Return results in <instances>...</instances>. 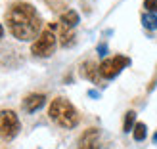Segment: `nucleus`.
I'll use <instances>...</instances> for the list:
<instances>
[{
    "label": "nucleus",
    "instance_id": "obj_1",
    "mask_svg": "<svg viewBox=\"0 0 157 149\" xmlns=\"http://www.w3.org/2000/svg\"><path fill=\"white\" fill-rule=\"evenodd\" d=\"M6 25L17 40L27 42L40 36L42 19L35 6H31L27 2H15L6 12Z\"/></svg>",
    "mask_w": 157,
    "mask_h": 149
},
{
    "label": "nucleus",
    "instance_id": "obj_2",
    "mask_svg": "<svg viewBox=\"0 0 157 149\" xmlns=\"http://www.w3.org/2000/svg\"><path fill=\"white\" fill-rule=\"evenodd\" d=\"M48 115L50 119L59 124L63 128H75L78 124V113L77 109L73 107L71 101H67L65 98H56L50 103V109H48Z\"/></svg>",
    "mask_w": 157,
    "mask_h": 149
},
{
    "label": "nucleus",
    "instance_id": "obj_3",
    "mask_svg": "<svg viewBox=\"0 0 157 149\" xmlns=\"http://www.w3.org/2000/svg\"><path fill=\"white\" fill-rule=\"evenodd\" d=\"M56 46H58V36L54 35V31L46 29V31H42V33H40V36L33 42L31 52H33L35 56H38V58H48V56H52V54H54Z\"/></svg>",
    "mask_w": 157,
    "mask_h": 149
},
{
    "label": "nucleus",
    "instance_id": "obj_4",
    "mask_svg": "<svg viewBox=\"0 0 157 149\" xmlns=\"http://www.w3.org/2000/svg\"><path fill=\"white\" fill-rule=\"evenodd\" d=\"M19 132V119L10 109L0 111V138L2 140H13Z\"/></svg>",
    "mask_w": 157,
    "mask_h": 149
},
{
    "label": "nucleus",
    "instance_id": "obj_5",
    "mask_svg": "<svg viewBox=\"0 0 157 149\" xmlns=\"http://www.w3.org/2000/svg\"><path fill=\"white\" fill-rule=\"evenodd\" d=\"M127 65H130V59L124 58V56L107 58V59H104V61L98 65V69H100V76H104V78H115Z\"/></svg>",
    "mask_w": 157,
    "mask_h": 149
},
{
    "label": "nucleus",
    "instance_id": "obj_6",
    "mask_svg": "<svg viewBox=\"0 0 157 149\" xmlns=\"http://www.w3.org/2000/svg\"><path fill=\"white\" fill-rule=\"evenodd\" d=\"M48 29H50V31H58L61 46H69V44H73V38H75V35H73V31L69 29V27L61 25V23H50V27H48Z\"/></svg>",
    "mask_w": 157,
    "mask_h": 149
},
{
    "label": "nucleus",
    "instance_id": "obj_7",
    "mask_svg": "<svg viewBox=\"0 0 157 149\" xmlns=\"http://www.w3.org/2000/svg\"><path fill=\"white\" fill-rule=\"evenodd\" d=\"M44 101H46V98L42 94H31V96H27L25 101H23V107H25L27 113H35L44 105Z\"/></svg>",
    "mask_w": 157,
    "mask_h": 149
},
{
    "label": "nucleus",
    "instance_id": "obj_8",
    "mask_svg": "<svg viewBox=\"0 0 157 149\" xmlns=\"http://www.w3.org/2000/svg\"><path fill=\"white\" fill-rule=\"evenodd\" d=\"M98 138H100V132L96 128H90L81 138V145H78V149H100L98 147Z\"/></svg>",
    "mask_w": 157,
    "mask_h": 149
},
{
    "label": "nucleus",
    "instance_id": "obj_9",
    "mask_svg": "<svg viewBox=\"0 0 157 149\" xmlns=\"http://www.w3.org/2000/svg\"><path fill=\"white\" fill-rule=\"evenodd\" d=\"M59 23H61V25H65V27H69V29H73L77 23H78V13L75 10H67L65 13H61Z\"/></svg>",
    "mask_w": 157,
    "mask_h": 149
},
{
    "label": "nucleus",
    "instance_id": "obj_10",
    "mask_svg": "<svg viewBox=\"0 0 157 149\" xmlns=\"http://www.w3.org/2000/svg\"><path fill=\"white\" fill-rule=\"evenodd\" d=\"M82 75L84 76H88L90 80H94V82H98V78H100V69L94 65V63H84V67H82Z\"/></svg>",
    "mask_w": 157,
    "mask_h": 149
},
{
    "label": "nucleus",
    "instance_id": "obj_11",
    "mask_svg": "<svg viewBox=\"0 0 157 149\" xmlns=\"http://www.w3.org/2000/svg\"><path fill=\"white\" fill-rule=\"evenodd\" d=\"M146 134H147V128L144 122H136L134 128H132V136H134L136 142H142V140H146Z\"/></svg>",
    "mask_w": 157,
    "mask_h": 149
},
{
    "label": "nucleus",
    "instance_id": "obj_12",
    "mask_svg": "<svg viewBox=\"0 0 157 149\" xmlns=\"http://www.w3.org/2000/svg\"><path fill=\"white\" fill-rule=\"evenodd\" d=\"M142 25L147 31H155L157 29V15L155 13H144L142 15Z\"/></svg>",
    "mask_w": 157,
    "mask_h": 149
},
{
    "label": "nucleus",
    "instance_id": "obj_13",
    "mask_svg": "<svg viewBox=\"0 0 157 149\" xmlns=\"http://www.w3.org/2000/svg\"><path fill=\"white\" fill-rule=\"evenodd\" d=\"M134 121H136V113H134V111H128L127 115H124L123 130H124V132H132V128H134Z\"/></svg>",
    "mask_w": 157,
    "mask_h": 149
},
{
    "label": "nucleus",
    "instance_id": "obj_14",
    "mask_svg": "<svg viewBox=\"0 0 157 149\" xmlns=\"http://www.w3.org/2000/svg\"><path fill=\"white\" fill-rule=\"evenodd\" d=\"M144 8L147 13H157V0H144Z\"/></svg>",
    "mask_w": 157,
    "mask_h": 149
},
{
    "label": "nucleus",
    "instance_id": "obj_15",
    "mask_svg": "<svg viewBox=\"0 0 157 149\" xmlns=\"http://www.w3.org/2000/svg\"><path fill=\"white\" fill-rule=\"evenodd\" d=\"M98 52H100V56H104V54H105V44H101L98 48Z\"/></svg>",
    "mask_w": 157,
    "mask_h": 149
},
{
    "label": "nucleus",
    "instance_id": "obj_16",
    "mask_svg": "<svg viewBox=\"0 0 157 149\" xmlns=\"http://www.w3.org/2000/svg\"><path fill=\"white\" fill-rule=\"evenodd\" d=\"M2 35H4V29H2V25H0V38H2Z\"/></svg>",
    "mask_w": 157,
    "mask_h": 149
},
{
    "label": "nucleus",
    "instance_id": "obj_17",
    "mask_svg": "<svg viewBox=\"0 0 157 149\" xmlns=\"http://www.w3.org/2000/svg\"><path fill=\"white\" fill-rule=\"evenodd\" d=\"M153 142L157 143V132H155V134H153Z\"/></svg>",
    "mask_w": 157,
    "mask_h": 149
}]
</instances>
